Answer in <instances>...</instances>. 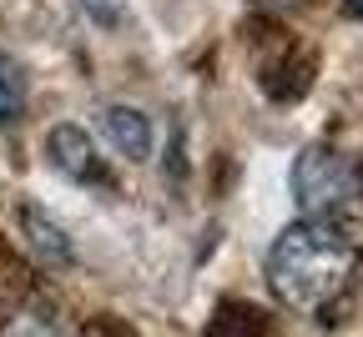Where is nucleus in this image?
<instances>
[{
    "mask_svg": "<svg viewBox=\"0 0 363 337\" xmlns=\"http://www.w3.org/2000/svg\"><path fill=\"white\" fill-rule=\"evenodd\" d=\"M358 272V247L348 232L333 222H293L278 232V242L267 247V287L288 312L303 317H328L353 287Z\"/></svg>",
    "mask_w": 363,
    "mask_h": 337,
    "instance_id": "nucleus-1",
    "label": "nucleus"
},
{
    "mask_svg": "<svg viewBox=\"0 0 363 337\" xmlns=\"http://www.w3.org/2000/svg\"><path fill=\"white\" fill-rule=\"evenodd\" d=\"M293 197H298L303 217L343 227L348 217L363 212V166L348 152L318 141L293 161Z\"/></svg>",
    "mask_w": 363,
    "mask_h": 337,
    "instance_id": "nucleus-2",
    "label": "nucleus"
},
{
    "mask_svg": "<svg viewBox=\"0 0 363 337\" xmlns=\"http://www.w3.org/2000/svg\"><path fill=\"white\" fill-rule=\"evenodd\" d=\"M45 161L76 186H111V171L96 156V141H91L81 126H71V121L51 126V136H45Z\"/></svg>",
    "mask_w": 363,
    "mask_h": 337,
    "instance_id": "nucleus-3",
    "label": "nucleus"
},
{
    "mask_svg": "<svg viewBox=\"0 0 363 337\" xmlns=\"http://www.w3.org/2000/svg\"><path fill=\"white\" fill-rule=\"evenodd\" d=\"M101 131H106V141L126 161H147L152 156V121L136 106H106L101 111Z\"/></svg>",
    "mask_w": 363,
    "mask_h": 337,
    "instance_id": "nucleus-4",
    "label": "nucleus"
},
{
    "mask_svg": "<svg viewBox=\"0 0 363 337\" xmlns=\"http://www.w3.org/2000/svg\"><path fill=\"white\" fill-rule=\"evenodd\" d=\"M21 222H26L30 247H35L45 262H56V267H61V262H71V242H66V232H61L51 217H45L40 207H26V212H21Z\"/></svg>",
    "mask_w": 363,
    "mask_h": 337,
    "instance_id": "nucleus-5",
    "label": "nucleus"
},
{
    "mask_svg": "<svg viewBox=\"0 0 363 337\" xmlns=\"http://www.w3.org/2000/svg\"><path fill=\"white\" fill-rule=\"evenodd\" d=\"M26 106H30L26 71L11 56H0V126H21L26 121Z\"/></svg>",
    "mask_w": 363,
    "mask_h": 337,
    "instance_id": "nucleus-6",
    "label": "nucleus"
},
{
    "mask_svg": "<svg viewBox=\"0 0 363 337\" xmlns=\"http://www.w3.org/2000/svg\"><path fill=\"white\" fill-rule=\"evenodd\" d=\"M0 337H76L56 312H45V307H26L16 312L6 327H0Z\"/></svg>",
    "mask_w": 363,
    "mask_h": 337,
    "instance_id": "nucleus-7",
    "label": "nucleus"
},
{
    "mask_svg": "<svg viewBox=\"0 0 363 337\" xmlns=\"http://www.w3.org/2000/svg\"><path fill=\"white\" fill-rule=\"evenodd\" d=\"M81 6H86L91 16H96L101 25H111V21H116V0H81Z\"/></svg>",
    "mask_w": 363,
    "mask_h": 337,
    "instance_id": "nucleus-8",
    "label": "nucleus"
},
{
    "mask_svg": "<svg viewBox=\"0 0 363 337\" xmlns=\"http://www.w3.org/2000/svg\"><path fill=\"white\" fill-rule=\"evenodd\" d=\"M343 11H348L353 21H363V0H343Z\"/></svg>",
    "mask_w": 363,
    "mask_h": 337,
    "instance_id": "nucleus-9",
    "label": "nucleus"
}]
</instances>
